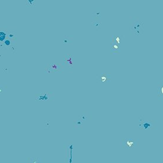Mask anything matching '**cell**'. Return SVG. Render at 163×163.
<instances>
[{
    "mask_svg": "<svg viewBox=\"0 0 163 163\" xmlns=\"http://www.w3.org/2000/svg\"><path fill=\"white\" fill-rule=\"evenodd\" d=\"M155 122L153 120H145L143 118V116H140L139 118L138 128L142 130H153L155 127Z\"/></svg>",
    "mask_w": 163,
    "mask_h": 163,
    "instance_id": "6da1fadb",
    "label": "cell"
},
{
    "mask_svg": "<svg viewBox=\"0 0 163 163\" xmlns=\"http://www.w3.org/2000/svg\"><path fill=\"white\" fill-rule=\"evenodd\" d=\"M138 140L131 138H123L121 140V147L122 148L132 149L138 146Z\"/></svg>",
    "mask_w": 163,
    "mask_h": 163,
    "instance_id": "7a4b0ae2",
    "label": "cell"
},
{
    "mask_svg": "<svg viewBox=\"0 0 163 163\" xmlns=\"http://www.w3.org/2000/svg\"><path fill=\"white\" fill-rule=\"evenodd\" d=\"M130 31H134L135 35H142L143 34V22L137 21L130 27Z\"/></svg>",
    "mask_w": 163,
    "mask_h": 163,
    "instance_id": "3957f363",
    "label": "cell"
},
{
    "mask_svg": "<svg viewBox=\"0 0 163 163\" xmlns=\"http://www.w3.org/2000/svg\"><path fill=\"white\" fill-rule=\"evenodd\" d=\"M53 96L52 92H39L35 95L37 101H49Z\"/></svg>",
    "mask_w": 163,
    "mask_h": 163,
    "instance_id": "277c9868",
    "label": "cell"
},
{
    "mask_svg": "<svg viewBox=\"0 0 163 163\" xmlns=\"http://www.w3.org/2000/svg\"><path fill=\"white\" fill-rule=\"evenodd\" d=\"M97 81L103 84L110 83L111 81V75L105 73H102L97 76Z\"/></svg>",
    "mask_w": 163,
    "mask_h": 163,
    "instance_id": "5b68a950",
    "label": "cell"
},
{
    "mask_svg": "<svg viewBox=\"0 0 163 163\" xmlns=\"http://www.w3.org/2000/svg\"><path fill=\"white\" fill-rule=\"evenodd\" d=\"M64 63L68 65L69 68H73L74 63L72 54H67L64 58Z\"/></svg>",
    "mask_w": 163,
    "mask_h": 163,
    "instance_id": "8992f818",
    "label": "cell"
},
{
    "mask_svg": "<svg viewBox=\"0 0 163 163\" xmlns=\"http://www.w3.org/2000/svg\"><path fill=\"white\" fill-rule=\"evenodd\" d=\"M49 68L51 69L53 73H61L63 68V67L61 64L53 63L49 65Z\"/></svg>",
    "mask_w": 163,
    "mask_h": 163,
    "instance_id": "52a82bcc",
    "label": "cell"
},
{
    "mask_svg": "<svg viewBox=\"0 0 163 163\" xmlns=\"http://www.w3.org/2000/svg\"><path fill=\"white\" fill-rule=\"evenodd\" d=\"M111 54H120V45L111 40Z\"/></svg>",
    "mask_w": 163,
    "mask_h": 163,
    "instance_id": "ba28073f",
    "label": "cell"
},
{
    "mask_svg": "<svg viewBox=\"0 0 163 163\" xmlns=\"http://www.w3.org/2000/svg\"><path fill=\"white\" fill-rule=\"evenodd\" d=\"M124 40V36L123 35H112L111 37V40L114 41V42L115 43H117L118 44H120L121 42Z\"/></svg>",
    "mask_w": 163,
    "mask_h": 163,
    "instance_id": "9c48e42d",
    "label": "cell"
},
{
    "mask_svg": "<svg viewBox=\"0 0 163 163\" xmlns=\"http://www.w3.org/2000/svg\"><path fill=\"white\" fill-rule=\"evenodd\" d=\"M36 0H26V5L27 7L33 8L35 6Z\"/></svg>",
    "mask_w": 163,
    "mask_h": 163,
    "instance_id": "30bf717a",
    "label": "cell"
},
{
    "mask_svg": "<svg viewBox=\"0 0 163 163\" xmlns=\"http://www.w3.org/2000/svg\"><path fill=\"white\" fill-rule=\"evenodd\" d=\"M92 25L93 27H95L97 30L101 29V21H92Z\"/></svg>",
    "mask_w": 163,
    "mask_h": 163,
    "instance_id": "8fae6325",
    "label": "cell"
},
{
    "mask_svg": "<svg viewBox=\"0 0 163 163\" xmlns=\"http://www.w3.org/2000/svg\"><path fill=\"white\" fill-rule=\"evenodd\" d=\"M163 95V84L162 82L158 86V96L162 97Z\"/></svg>",
    "mask_w": 163,
    "mask_h": 163,
    "instance_id": "7c38bea8",
    "label": "cell"
},
{
    "mask_svg": "<svg viewBox=\"0 0 163 163\" xmlns=\"http://www.w3.org/2000/svg\"><path fill=\"white\" fill-rule=\"evenodd\" d=\"M62 42L64 45H68L69 44H71L72 39H71V38L69 37L68 36H64V38L62 40Z\"/></svg>",
    "mask_w": 163,
    "mask_h": 163,
    "instance_id": "4fadbf2b",
    "label": "cell"
},
{
    "mask_svg": "<svg viewBox=\"0 0 163 163\" xmlns=\"http://www.w3.org/2000/svg\"><path fill=\"white\" fill-rule=\"evenodd\" d=\"M7 34V33L5 32V31L4 30H3V29L0 30V42H2L4 40H5Z\"/></svg>",
    "mask_w": 163,
    "mask_h": 163,
    "instance_id": "5bb4252c",
    "label": "cell"
},
{
    "mask_svg": "<svg viewBox=\"0 0 163 163\" xmlns=\"http://www.w3.org/2000/svg\"><path fill=\"white\" fill-rule=\"evenodd\" d=\"M83 121L78 118L77 120L74 121V127L76 128H81Z\"/></svg>",
    "mask_w": 163,
    "mask_h": 163,
    "instance_id": "9a60e30c",
    "label": "cell"
},
{
    "mask_svg": "<svg viewBox=\"0 0 163 163\" xmlns=\"http://www.w3.org/2000/svg\"><path fill=\"white\" fill-rule=\"evenodd\" d=\"M30 162H41L42 161L39 158H37V159L31 158V159H30Z\"/></svg>",
    "mask_w": 163,
    "mask_h": 163,
    "instance_id": "2e32d148",
    "label": "cell"
},
{
    "mask_svg": "<svg viewBox=\"0 0 163 163\" xmlns=\"http://www.w3.org/2000/svg\"><path fill=\"white\" fill-rule=\"evenodd\" d=\"M79 118H80L81 120H83V121H84V120H87V115H85V114H82V115H81L80 116V117H79Z\"/></svg>",
    "mask_w": 163,
    "mask_h": 163,
    "instance_id": "e0dca14e",
    "label": "cell"
},
{
    "mask_svg": "<svg viewBox=\"0 0 163 163\" xmlns=\"http://www.w3.org/2000/svg\"><path fill=\"white\" fill-rule=\"evenodd\" d=\"M92 14H95V16H96V17H98V18L101 16V12H100V11H96L95 12H94V13H93Z\"/></svg>",
    "mask_w": 163,
    "mask_h": 163,
    "instance_id": "ac0fdd59",
    "label": "cell"
},
{
    "mask_svg": "<svg viewBox=\"0 0 163 163\" xmlns=\"http://www.w3.org/2000/svg\"><path fill=\"white\" fill-rule=\"evenodd\" d=\"M10 43H11L10 40H8V39H7V40H6L5 41V42H4V45H6L7 46H8L10 45Z\"/></svg>",
    "mask_w": 163,
    "mask_h": 163,
    "instance_id": "d6986e66",
    "label": "cell"
}]
</instances>
